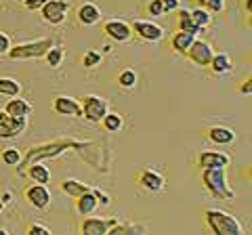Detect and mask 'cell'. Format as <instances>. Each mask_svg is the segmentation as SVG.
<instances>
[{
	"label": "cell",
	"mask_w": 252,
	"mask_h": 235,
	"mask_svg": "<svg viewBox=\"0 0 252 235\" xmlns=\"http://www.w3.org/2000/svg\"><path fill=\"white\" fill-rule=\"evenodd\" d=\"M202 183L206 191L217 200H235V191L227 185L225 168H204Z\"/></svg>",
	"instance_id": "cell-1"
},
{
	"label": "cell",
	"mask_w": 252,
	"mask_h": 235,
	"mask_svg": "<svg viewBox=\"0 0 252 235\" xmlns=\"http://www.w3.org/2000/svg\"><path fill=\"white\" fill-rule=\"evenodd\" d=\"M206 225L215 235H244V227L233 214H227L223 210H206Z\"/></svg>",
	"instance_id": "cell-2"
},
{
	"label": "cell",
	"mask_w": 252,
	"mask_h": 235,
	"mask_svg": "<svg viewBox=\"0 0 252 235\" xmlns=\"http://www.w3.org/2000/svg\"><path fill=\"white\" fill-rule=\"evenodd\" d=\"M74 147H82V143H78V141H72V139H61V141H51V143L46 145H40V147H32L30 153L26 158H21L26 166L34 162H42L46 158H57L59 153L67 151V149H74Z\"/></svg>",
	"instance_id": "cell-3"
},
{
	"label": "cell",
	"mask_w": 252,
	"mask_h": 235,
	"mask_svg": "<svg viewBox=\"0 0 252 235\" xmlns=\"http://www.w3.org/2000/svg\"><path fill=\"white\" fill-rule=\"evenodd\" d=\"M55 46V40L53 38H40V40H32V42H26V44H17V46H11L9 51V57L15 59V61H26V59H40L46 55V51Z\"/></svg>",
	"instance_id": "cell-4"
},
{
	"label": "cell",
	"mask_w": 252,
	"mask_h": 235,
	"mask_svg": "<svg viewBox=\"0 0 252 235\" xmlns=\"http://www.w3.org/2000/svg\"><path fill=\"white\" fill-rule=\"evenodd\" d=\"M80 107H82V116L86 118L89 122H101L103 116L107 114V103L103 97H97V95H86L80 99Z\"/></svg>",
	"instance_id": "cell-5"
},
{
	"label": "cell",
	"mask_w": 252,
	"mask_h": 235,
	"mask_svg": "<svg viewBox=\"0 0 252 235\" xmlns=\"http://www.w3.org/2000/svg\"><path fill=\"white\" fill-rule=\"evenodd\" d=\"M28 128V118H13L0 112V139H15Z\"/></svg>",
	"instance_id": "cell-6"
},
{
	"label": "cell",
	"mask_w": 252,
	"mask_h": 235,
	"mask_svg": "<svg viewBox=\"0 0 252 235\" xmlns=\"http://www.w3.org/2000/svg\"><path fill=\"white\" fill-rule=\"evenodd\" d=\"M67 9H69L67 0H46V2L40 6L44 21L53 23V26H59V23L65 21Z\"/></svg>",
	"instance_id": "cell-7"
},
{
	"label": "cell",
	"mask_w": 252,
	"mask_h": 235,
	"mask_svg": "<svg viewBox=\"0 0 252 235\" xmlns=\"http://www.w3.org/2000/svg\"><path fill=\"white\" fill-rule=\"evenodd\" d=\"M132 34H137L143 42H158L164 38V29L160 26H156L152 21H143V19H135L132 21Z\"/></svg>",
	"instance_id": "cell-8"
},
{
	"label": "cell",
	"mask_w": 252,
	"mask_h": 235,
	"mask_svg": "<svg viewBox=\"0 0 252 235\" xmlns=\"http://www.w3.org/2000/svg\"><path fill=\"white\" fill-rule=\"evenodd\" d=\"M212 46L206 44V42H202V40H193L191 44H189V49L185 51V57L189 61H193L195 65H200V67H206L210 65V59H212Z\"/></svg>",
	"instance_id": "cell-9"
},
{
	"label": "cell",
	"mask_w": 252,
	"mask_h": 235,
	"mask_svg": "<svg viewBox=\"0 0 252 235\" xmlns=\"http://www.w3.org/2000/svg\"><path fill=\"white\" fill-rule=\"evenodd\" d=\"M26 198L34 208L44 210V208H49V204H51V191L44 183H36L26 189Z\"/></svg>",
	"instance_id": "cell-10"
},
{
	"label": "cell",
	"mask_w": 252,
	"mask_h": 235,
	"mask_svg": "<svg viewBox=\"0 0 252 235\" xmlns=\"http://www.w3.org/2000/svg\"><path fill=\"white\" fill-rule=\"evenodd\" d=\"M53 109L59 116H67V118H80L82 116V107L76 99L67 97V95H57L53 99Z\"/></svg>",
	"instance_id": "cell-11"
},
{
	"label": "cell",
	"mask_w": 252,
	"mask_h": 235,
	"mask_svg": "<svg viewBox=\"0 0 252 235\" xmlns=\"http://www.w3.org/2000/svg\"><path fill=\"white\" fill-rule=\"evenodd\" d=\"M103 32L116 42H126L132 38V28L122 19H109L103 26Z\"/></svg>",
	"instance_id": "cell-12"
},
{
	"label": "cell",
	"mask_w": 252,
	"mask_h": 235,
	"mask_svg": "<svg viewBox=\"0 0 252 235\" xmlns=\"http://www.w3.org/2000/svg\"><path fill=\"white\" fill-rule=\"evenodd\" d=\"M118 223V218H84L80 231L84 235H105Z\"/></svg>",
	"instance_id": "cell-13"
},
{
	"label": "cell",
	"mask_w": 252,
	"mask_h": 235,
	"mask_svg": "<svg viewBox=\"0 0 252 235\" xmlns=\"http://www.w3.org/2000/svg\"><path fill=\"white\" fill-rule=\"evenodd\" d=\"M231 164L229 155L220 153V151H202L198 158V166L204 168H227Z\"/></svg>",
	"instance_id": "cell-14"
},
{
	"label": "cell",
	"mask_w": 252,
	"mask_h": 235,
	"mask_svg": "<svg viewBox=\"0 0 252 235\" xmlns=\"http://www.w3.org/2000/svg\"><path fill=\"white\" fill-rule=\"evenodd\" d=\"M139 185L147 191H162L164 189V176L152 168H145L139 175Z\"/></svg>",
	"instance_id": "cell-15"
},
{
	"label": "cell",
	"mask_w": 252,
	"mask_h": 235,
	"mask_svg": "<svg viewBox=\"0 0 252 235\" xmlns=\"http://www.w3.org/2000/svg\"><path fill=\"white\" fill-rule=\"evenodd\" d=\"M208 139L215 145H229L235 141V132L229 126H212L208 130Z\"/></svg>",
	"instance_id": "cell-16"
},
{
	"label": "cell",
	"mask_w": 252,
	"mask_h": 235,
	"mask_svg": "<svg viewBox=\"0 0 252 235\" xmlns=\"http://www.w3.org/2000/svg\"><path fill=\"white\" fill-rule=\"evenodd\" d=\"M97 206H99V202H97V195L93 193V189L76 198V208H78V212H80L82 216L93 214L94 210H97Z\"/></svg>",
	"instance_id": "cell-17"
},
{
	"label": "cell",
	"mask_w": 252,
	"mask_h": 235,
	"mask_svg": "<svg viewBox=\"0 0 252 235\" xmlns=\"http://www.w3.org/2000/svg\"><path fill=\"white\" fill-rule=\"evenodd\" d=\"M78 19H80L82 26H94V23H99V19H101L99 6L93 2H84L80 9H78Z\"/></svg>",
	"instance_id": "cell-18"
},
{
	"label": "cell",
	"mask_w": 252,
	"mask_h": 235,
	"mask_svg": "<svg viewBox=\"0 0 252 235\" xmlns=\"http://www.w3.org/2000/svg\"><path fill=\"white\" fill-rule=\"evenodd\" d=\"M4 112L9 116H13V118H28L32 114V105L26 99H11L9 103H6Z\"/></svg>",
	"instance_id": "cell-19"
},
{
	"label": "cell",
	"mask_w": 252,
	"mask_h": 235,
	"mask_svg": "<svg viewBox=\"0 0 252 235\" xmlns=\"http://www.w3.org/2000/svg\"><path fill=\"white\" fill-rule=\"evenodd\" d=\"M195 36H198V32H187V29H179V32L172 36V46H175V51L185 55V51L189 49V44L195 40Z\"/></svg>",
	"instance_id": "cell-20"
},
{
	"label": "cell",
	"mask_w": 252,
	"mask_h": 235,
	"mask_svg": "<svg viewBox=\"0 0 252 235\" xmlns=\"http://www.w3.org/2000/svg\"><path fill=\"white\" fill-rule=\"evenodd\" d=\"M210 69H212L215 74H227V72H231V69H233L231 57H229V55H225V53L212 55V59H210Z\"/></svg>",
	"instance_id": "cell-21"
},
{
	"label": "cell",
	"mask_w": 252,
	"mask_h": 235,
	"mask_svg": "<svg viewBox=\"0 0 252 235\" xmlns=\"http://www.w3.org/2000/svg\"><path fill=\"white\" fill-rule=\"evenodd\" d=\"M28 176L32 178V181L46 185L51 181V170L46 168L42 162H34V164H30V168H28Z\"/></svg>",
	"instance_id": "cell-22"
},
{
	"label": "cell",
	"mask_w": 252,
	"mask_h": 235,
	"mask_svg": "<svg viewBox=\"0 0 252 235\" xmlns=\"http://www.w3.org/2000/svg\"><path fill=\"white\" fill-rule=\"evenodd\" d=\"M61 189L65 191L67 195H72V198H78V195H82V193H86V191H91L93 187L84 185V183H80V181H76V178H65V181L61 183Z\"/></svg>",
	"instance_id": "cell-23"
},
{
	"label": "cell",
	"mask_w": 252,
	"mask_h": 235,
	"mask_svg": "<svg viewBox=\"0 0 252 235\" xmlns=\"http://www.w3.org/2000/svg\"><path fill=\"white\" fill-rule=\"evenodd\" d=\"M21 92V86L13 78H0V95L4 97H17Z\"/></svg>",
	"instance_id": "cell-24"
},
{
	"label": "cell",
	"mask_w": 252,
	"mask_h": 235,
	"mask_svg": "<svg viewBox=\"0 0 252 235\" xmlns=\"http://www.w3.org/2000/svg\"><path fill=\"white\" fill-rule=\"evenodd\" d=\"M63 57H65V51H63L61 46H51V49L46 51V55H44L46 65L49 67H59L63 63Z\"/></svg>",
	"instance_id": "cell-25"
},
{
	"label": "cell",
	"mask_w": 252,
	"mask_h": 235,
	"mask_svg": "<svg viewBox=\"0 0 252 235\" xmlns=\"http://www.w3.org/2000/svg\"><path fill=\"white\" fill-rule=\"evenodd\" d=\"M189 17H191V21H193L198 28H202V29L208 28L210 23H212V15H210L208 11L200 9V6H198V9H193V11H189Z\"/></svg>",
	"instance_id": "cell-26"
},
{
	"label": "cell",
	"mask_w": 252,
	"mask_h": 235,
	"mask_svg": "<svg viewBox=\"0 0 252 235\" xmlns=\"http://www.w3.org/2000/svg\"><path fill=\"white\" fill-rule=\"evenodd\" d=\"M179 29H187V32H202V28H198L195 23L191 21V17H189V11L187 9H181L179 11Z\"/></svg>",
	"instance_id": "cell-27"
},
{
	"label": "cell",
	"mask_w": 252,
	"mask_h": 235,
	"mask_svg": "<svg viewBox=\"0 0 252 235\" xmlns=\"http://www.w3.org/2000/svg\"><path fill=\"white\" fill-rule=\"evenodd\" d=\"M101 122H103L105 130H109V132H118L122 128V124H124L120 114H109V112L103 116V120H101Z\"/></svg>",
	"instance_id": "cell-28"
},
{
	"label": "cell",
	"mask_w": 252,
	"mask_h": 235,
	"mask_svg": "<svg viewBox=\"0 0 252 235\" xmlns=\"http://www.w3.org/2000/svg\"><path fill=\"white\" fill-rule=\"evenodd\" d=\"M198 6L208 13H223L225 11V0H198Z\"/></svg>",
	"instance_id": "cell-29"
},
{
	"label": "cell",
	"mask_w": 252,
	"mask_h": 235,
	"mask_svg": "<svg viewBox=\"0 0 252 235\" xmlns=\"http://www.w3.org/2000/svg\"><path fill=\"white\" fill-rule=\"evenodd\" d=\"M118 84L122 86V88H132V86L137 84V72L135 69H124L118 78Z\"/></svg>",
	"instance_id": "cell-30"
},
{
	"label": "cell",
	"mask_w": 252,
	"mask_h": 235,
	"mask_svg": "<svg viewBox=\"0 0 252 235\" xmlns=\"http://www.w3.org/2000/svg\"><path fill=\"white\" fill-rule=\"evenodd\" d=\"M101 59H103V55H101L99 51H86L84 57H82V65H84L86 69L97 67V65L101 63Z\"/></svg>",
	"instance_id": "cell-31"
},
{
	"label": "cell",
	"mask_w": 252,
	"mask_h": 235,
	"mask_svg": "<svg viewBox=\"0 0 252 235\" xmlns=\"http://www.w3.org/2000/svg\"><path fill=\"white\" fill-rule=\"evenodd\" d=\"M2 162L9 164V166H17V164L21 162V153L17 149H13V147H9V149L2 151Z\"/></svg>",
	"instance_id": "cell-32"
},
{
	"label": "cell",
	"mask_w": 252,
	"mask_h": 235,
	"mask_svg": "<svg viewBox=\"0 0 252 235\" xmlns=\"http://www.w3.org/2000/svg\"><path fill=\"white\" fill-rule=\"evenodd\" d=\"M147 13L152 15V17H160V15H164V6H162V0H152V2L147 4Z\"/></svg>",
	"instance_id": "cell-33"
},
{
	"label": "cell",
	"mask_w": 252,
	"mask_h": 235,
	"mask_svg": "<svg viewBox=\"0 0 252 235\" xmlns=\"http://www.w3.org/2000/svg\"><path fill=\"white\" fill-rule=\"evenodd\" d=\"M30 235H51V229L49 227H44L40 223H34V225H30V229H28Z\"/></svg>",
	"instance_id": "cell-34"
},
{
	"label": "cell",
	"mask_w": 252,
	"mask_h": 235,
	"mask_svg": "<svg viewBox=\"0 0 252 235\" xmlns=\"http://www.w3.org/2000/svg\"><path fill=\"white\" fill-rule=\"evenodd\" d=\"M162 6H164V13L177 11L179 6H181V0H162Z\"/></svg>",
	"instance_id": "cell-35"
},
{
	"label": "cell",
	"mask_w": 252,
	"mask_h": 235,
	"mask_svg": "<svg viewBox=\"0 0 252 235\" xmlns=\"http://www.w3.org/2000/svg\"><path fill=\"white\" fill-rule=\"evenodd\" d=\"M93 193L97 195V202H99V206H109V202H112V200H109V195H105V193L101 191V189H93Z\"/></svg>",
	"instance_id": "cell-36"
},
{
	"label": "cell",
	"mask_w": 252,
	"mask_h": 235,
	"mask_svg": "<svg viewBox=\"0 0 252 235\" xmlns=\"http://www.w3.org/2000/svg\"><path fill=\"white\" fill-rule=\"evenodd\" d=\"M23 2H26L28 11H40V6L46 2V0H23Z\"/></svg>",
	"instance_id": "cell-37"
},
{
	"label": "cell",
	"mask_w": 252,
	"mask_h": 235,
	"mask_svg": "<svg viewBox=\"0 0 252 235\" xmlns=\"http://www.w3.org/2000/svg\"><path fill=\"white\" fill-rule=\"evenodd\" d=\"M9 49H11V40H9V36L0 32V55H4Z\"/></svg>",
	"instance_id": "cell-38"
},
{
	"label": "cell",
	"mask_w": 252,
	"mask_h": 235,
	"mask_svg": "<svg viewBox=\"0 0 252 235\" xmlns=\"http://www.w3.org/2000/svg\"><path fill=\"white\" fill-rule=\"evenodd\" d=\"M242 92H246V95H250L252 92V80H246L242 84Z\"/></svg>",
	"instance_id": "cell-39"
},
{
	"label": "cell",
	"mask_w": 252,
	"mask_h": 235,
	"mask_svg": "<svg viewBox=\"0 0 252 235\" xmlns=\"http://www.w3.org/2000/svg\"><path fill=\"white\" fill-rule=\"evenodd\" d=\"M0 200H2V204H11V202H13V193H11V191H6V193L0 195Z\"/></svg>",
	"instance_id": "cell-40"
},
{
	"label": "cell",
	"mask_w": 252,
	"mask_h": 235,
	"mask_svg": "<svg viewBox=\"0 0 252 235\" xmlns=\"http://www.w3.org/2000/svg\"><path fill=\"white\" fill-rule=\"evenodd\" d=\"M2 208H4V204H2V200H0V212H2Z\"/></svg>",
	"instance_id": "cell-41"
},
{
	"label": "cell",
	"mask_w": 252,
	"mask_h": 235,
	"mask_svg": "<svg viewBox=\"0 0 252 235\" xmlns=\"http://www.w3.org/2000/svg\"><path fill=\"white\" fill-rule=\"evenodd\" d=\"M4 233H6V231H2V229H0V235H4Z\"/></svg>",
	"instance_id": "cell-42"
},
{
	"label": "cell",
	"mask_w": 252,
	"mask_h": 235,
	"mask_svg": "<svg viewBox=\"0 0 252 235\" xmlns=\"http://www.w3.org/2000/svg\"><path fill=\"white\" fill-rule=\"evenodd\" d=\"M15 2H23V0H15Z\"/></svg>",
	"instance_id": "cell-43"
}]
</instances>
